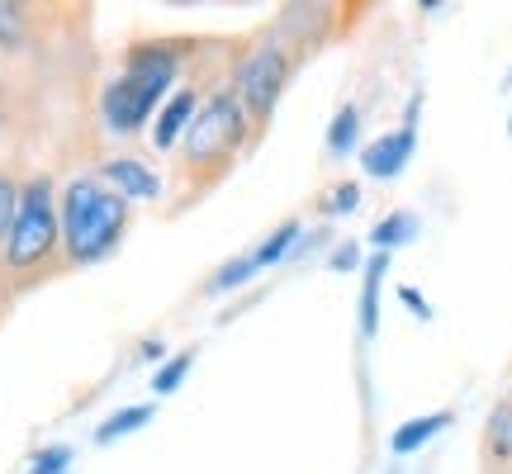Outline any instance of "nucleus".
<instances>
[{
	"instance_id": "1",
	"label": "nucleus",
	"mask_w": 512,
	"mask_h": 474,
	"mask_svg": "<svg viewBox=\"0 0 512 474\" xmlns=\"http://www.w3.org/2000/svg\"><path fill=\"white\" fill-rule=\"evenodd\" d=\"M181 62H185L181 43H171V38L138 43L124 57V72L100 91V119H105L114 138H133V133H143L157 119V110L166 105V95H171L176 76H181Z\"/></svg>"
},
{
	"instance_id": "2",
	"label": "nucleus",
	"mask_w": 512,
	"mask_h": 474,
	"mask_svg": "<svg viewBox=\"0 0 512 474\" xmlns=\"http://www.w3.org/2000/svg\"><path fill=\"white\" fill-rule=\"evenodd\" d=\"M133 204L114 195L100 176H72L62 200H57V223H62V261L67 266H95L124 242Z\"/></svg>"
},
{
	"instance_id": "3",
	"label": "nucleus",
	"mask_w": 512,
	"mask_h": 474,
	"mask_svg": "<svg viewBox=\"0 0 512 474\" xmlns=\"http://www.w3.org/2000/svg\"><path fill=\"white\" fill-rule=\"evenodd\" d=\"M62 256V223H57V185L53 176L19 181V214L10 228V242L0 252V271L15 275L19 285H34L43 271H53Z\"/></svg>"
},
{
	"instance_id": "4",
	"label": "nucleus",
	"mask_w": 512,
	"mask_h": 474,
	"mask_svg": "<svg viewBox=\"0 0 512 474\" xmlns=\"http://www.w3.org/2000/svg\"><path fill=\"white\" fill-rule=\"evenodd\" d=\"M247 133H252V119H247V110L238 105V95L219 91L209 105H200L195 124L185 128V138H181V171H185V176H200V185L219 181L223 171H228V162L242 152Z\"/></svg>"
},
{
	"instance_id": "5",
	"label": "nucleus",
	"mask_w": 512,
	"mask_h": 474,
	"mask_svg": "<svg viewBox=\"0 0 512 474\" xmlns=\"http://www.w3.org/2000/svg\"><path fill=\"white\" fill-rule=\"evenodd\" d=\"M285 81H290V48L275 43V38H266V43H256L252 53L238 62L228 91L238 95V105L247 110V119H252V128H256V124H266L271 110L280 105Z\"/></svg>"
},
{
	"instance_id": "6",
	"label": "nucleus",
	"mask_w": 512,
	"mask_h": 474,
	"mask_svg": "<svg viewBox=\"0 0 512 474\" xmlns=\"http://www.w3.org/2000/svg\"><path fill=\"white\" fill-rule=\"evenodd\" d=\"M418 110H422V95H413V105H408V119H403L399 128L380 133L375 143H366V152H361V162H366V176H375V181H394L403 166L413 162V147H418Z\"/></svg>"
},
{
	"instance_id": "7",
	"label": "nucleus",
	"mask_w": 512,
	"mask_h": 474,
	"mask_svg": "<svg viewBox=\"0 0 512 474\" xmlns=\"http://www.w3.org/2000/svg\"><path fill=\"white\" fill-rule=\"evenodd\" d=\"M100 181L110 185L114 195H124L128 204L133 200L147 204V200L162 195V176H157L147 162H138V157H114V162H105L100 166Z\"/></svg>"
},
{
	"instance_id": "8",
	"label": "nucleus",
	"mask_w": 512,
	"mask_h": 474,
	"mask_svg": "<svg viewBox=\"0 0 512 474\" xmlns=\"http://www.w3.org/2000/svg\"><path fill=\"white\" fill-rule=\"evenodd\" d=\"M195 114H200V91H195V86H181L176 95H166V105L157 110V119H152V147H157V152H171V147L185 138V128L195 124Z\"/></svg>"
},
{
	"instance_id": "9",
	"label": "nucleus",
	"mask_w": 512,
	"mask_h": 474,
	"mask_svg": "<svg viewBox=\"0 0 512 474\" xmlns=\"http://www.w3.org/2000/svg\"><path fill=\"white\" fill-rule=\"evenodd\" d=\"M451 422H456V413H422V418H408V422H399V432L389 437V446H394V456H413V451H422L437 432H446Z\"/></svg>"
},
{
	"instance_id": "10",
	"label": "nucleus",
	"mask_w": 512,
	"mask_h": 474,
	"mask_svg": "<svg viewBox=\"0 0 512 474\" xmlns=\"http://www.w3.org/2000/svg\"><path fill=\"white\" fill-rule=\"evenodd\" d=\"M384 271H389V256L370 252L366 275H361V332H366V337L380 332V280H384Z\"/></svg>"
},
{
	"instance_id": "11",
	"label": "nucleus",
	"mask_w": 512,
	"mask_h": 474,
	"mask_svg": "<svg viewBox=\"0 0 512 474\" xmlns=\"http://www.w3.org/2000/svg\"><path fill=\"white\" fill-rule=\"evenodd\" d=\"M147 422H152V403H128V408L110 413V418L95 427V446H114V441L133 437L138 427H147Z\"/></svg>"
},
{
	"instance_id": "12",
	"label": "nucleus",
	"mask_w": 512,
	"mask_h": 474,
	"mask_svg": "<svg viewBox=\"0 0 512 474\" xmlns=\"http://www.w3.org/2000/svg\"><path fill=\"white\" fill-rule=\"evenodd\" d=\"M484 456L494 465H512V399H503L489 413V427H484Z\"/></svg>"
},
{
	"instance_id": "13",
	"label": "nucleus",
	"mask_w": 512,
	"mask_h": 474,
	"mask_svg": "<svg viewBox=\"0 0 512 474\" xmlns=\"http://www.w3.org/2000/svg\"><path fill=\"white\" fill-rule=\"evenodd\" d=\"M413 237H418V219H413V214H403V209H394V214H384V219L370 228V247L389 256L394 247L413 242Z\"/></svg>"
},
{
	"instance_id": "14",
	"label": "nucleus",
	"mask_w": 512,
	"mask_h": 474,
	"mask_svg": "<svg viewBox=\"0 0 512 474\" xmlns=\"http://www.w3.org/2000/svg\"><path fill=\"white\" fill-rule=\"evenodd\" d=\"M356 138H361V110H356V105H342L328 128V152L332 157H347L351 147H356Z\"/></svg>"
},
{
	"instance_id": "15",
	"label": "nucleus",
	"mask_w": 512,
	"mask_h": 474,
	"mask_svg": "<svg viewBox=\"0 0 512 474\" xmlns=\"http://www.w3.org/2000/svg\"><path fill=\"white\" fill-rule=\"evenodd\" d=\"M252 275H256V256L242 252V256H233V261H223L219 271H214V280L204 285V294H228V290H238V285H247Z\"/></svg>"
},
{
	"instance_id": "16",
	"label": "nucleus",
	"mask_w": 512,
	"mask_h": 474,
	"mask_svg": "<svg viewBox=\"0 0 512 474\" xmlns=\"http://www.w3.org/2000/svg\"><path fill=\"white\" fill-rule=\"evenodd\" d=\"M294 242H299V223H280V228H275L271 237H266V242H261V247H256V271H266V266H275V261H280V256L290 252Z\"/></svg>"
},
{
	"instance_id": "17",
	"label": "nucleus",
	"mask_w": 512,
	"mask_h": 474,
	"mask_svg": "<svg viewBox=\"0 0 512 474\" xmlns=\"http://www.w3.org/2000/svg\"><path fill=\"white\" fill-rule=\"evenodd\" d=\"M15 214H19V181H15V171L0 166V252H5V242H10Z\"/></svg>"
},
{
	"instance_id": "18",
	"label": "nucleus",
	"mask_w": 512,
	"mask_h": 474,
	"mask_svg": "<svg viewBox=\"0 0 512 474\" xmlns=\"http://www.w3.org/2000/svg\"><path fill=\"white\" fill-rule=\"evenodd\" d=\"M190 365H195V351H176V356L152 375V394H176L185 384V375H190Z\"/></svg>"
},
{
	"instance_id": "19",
	"label": "nucleus",
	"mask_w": 512,
	"mask_h": 474,
	"mask_svg": "<svg viewBox=\"0 0 512 474\" xmlns=\"http://www.w3.org/2000/svg\"><path fill=\"white\" fill-rule=\"evenodd\" d=\"M29 38V24H24V5H5L0 0V48L5 53H19Z\"/></svg>"
},
{
	"instance_id": "20",
	"label": "nucleus",
	"mask_w": 512,
	"mask_h": 474,
	"mask_svg": "<svg viewBox=\"0 0 512 474\" xmlns=\"http://www.w3.org/2000/svg\"><path fill=\"white\" fill-rule=\"evenodd\" d=\"M72 470V446L67 441H53V446H43L29 465V474H67Z\"/></svg>"
},
{
	"instance_id": "21",
	"label": "nucleus",
	"mask_w": 512,
	"mask_h": 474,
	"mask_svg": "<svg viewBox=\"0 0 512 474\" xmlns=\"http://www.w3.org/2000/svg\"><path fill=\"white\" fill-rule=\"evenodd\" d=\"M356 200H361V185L347 181V185H337V190H332V200L323 204V209H328V214H351V209H356Z\"/></svg>"
},
{
	"instance_id": "22",
	"label": "nucleus",
	"mask_w": 512,
	"mask_h": 474,
	"mask_svg": "<svg viewBox=\"0 0 512 474\" xmlns=\"http://www.w3.org/2000/svg\"><path fill=\"white\" fill-rule=\"evenodd\" d=\"M399 299H403V304H408V309H413V313H418L422 323H427V318H432V309H427V299H422L418 290H408V285H399Z\"/></svg>"
},
{
	"instance_id": "23",
	"label": "nucleus",
	"mask_w": 512,
	"mask_h": 474,
	"mask_svg": "<svg viewBox=\"0 0 512 474\" xmlns=\"http://www.w3.org/2000/svg\"><path fill=\"white\" fill-rule=\"evenodd\" d=\"M162 342H157V337H143V342H138V361H162Z\"/></svg>"
},
{
	"instance_id": "24",
	"label": "nucleus",
	"mask_w": 512,
	"mask_h": 474,
	"mask_svg": "<svg viewBox=\"0 0 512 474\" xmlns=\"http://www.w3.org/2000/svg\"><path fill=\"white\" fill-rule=\"evenodd\" d=\"M351 266H356V247H342L332 256V271H351Z\"/></svg>"
},
{
	"instance_id": "25",
	"label": "nucleus",
	"mask_w": 512,
	"mask_h": 474,
	"mask_svg": "<svg viewBox=\"0 0 512 474\" xmlns=\"http://www.w3.org/2000/svg\"><path fill=\"white\" fill-rule=\"evenodd\" d=\"M508 133H512V114H508Z\"/></svg>"
}]
</instances>
